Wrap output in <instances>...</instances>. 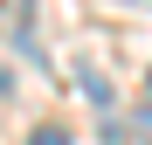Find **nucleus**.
<instances>
[{
  "label": "nucleus",
  "mask_w": 152,
  "mask_h": 145,
  "mask_svg": "<svg viewBox=\"0 0 152 145\" xmlns=\"http://www.w3.org/2000/svg\"><path fill=\"white\" fill-rule=\"evenodd\" d=\"M28 145H69V131H62V125H35V131H28Z\"/></svg>",
  "instance_id": "f257e3e1"
}]
</instances>
